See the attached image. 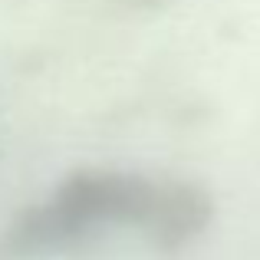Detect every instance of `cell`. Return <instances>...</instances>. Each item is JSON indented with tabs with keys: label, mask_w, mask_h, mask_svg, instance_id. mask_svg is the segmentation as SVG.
<instances>
[{
	"label": "cell",
	"mask_w": 260,
	"mask_h": 260,
	"mask_svg": "<svg viewBox=\"0 0 260 260\" xmlns=\"http://www.w3.org/2000/svg\"><path fill=\"white\" fill-rule=\"evenodd\" d=\"M211 217L214 201L201 184L122 168H79L0 231V260L73 254L106 231H135L155 250L175 254L208 231Z\"/></svg>",
	"instance_id": "obj_1"
},
{
	"label": "cell",
	"mask_w": 260,
	"mask_h": 260,
	"mask_svg": "<svg viewBox=\"0 0 260 260\" xmlns=\"http://www.w3.org/2000/svg\"><path fill=\"white\" fill-rule=\"evenodd\" d=\"M139 4H155V0H139Z\"/></svg>",
	"instance_id": "obj_2"
}]
</instances>
